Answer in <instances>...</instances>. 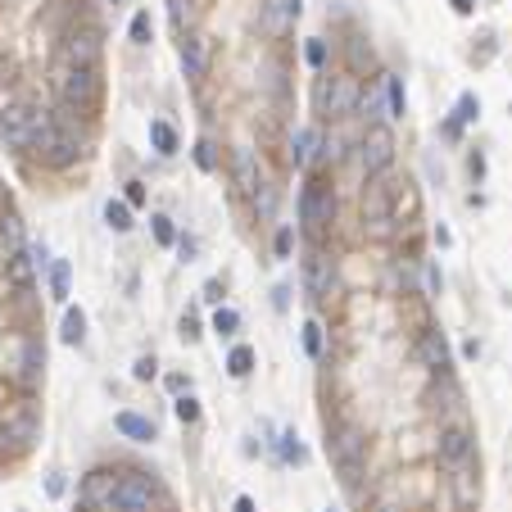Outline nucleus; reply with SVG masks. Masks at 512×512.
Listing matches in <instances>:
<instances>
[{"label":"nucleus","instance_id":"nucleus-16","mask_svg":"<svg viewBox=\"0 0 512 512\" xmlns=\"http://www.w3.org/2000/svg\"><path fill=\"white\" fill-rule=\"evenodd\" d=\"M113 427H118V436H127V440H137V444H150L154 440V422L141 417V413H118V417H113Z\"/></svg>","mask_w":512,"mask_h":512},{"label":"nucleus","instance_id":"nucleus-9","mask_svg":"<svg viewBox=\"0 0 512 512\" xmlns=\"http://www.w3.org/2000/svg\"><path fill=\"white\" fill-rule=\"evenodd\" d=\"M317 100H322V109L331 113V118H345V113H354V104H359V82H354V77L322 82L317 86Z\"/></svg>","mask_w":512,"mask_h":512},{"label":"nucleus","instance_id":"nucleus-2","mask_svg":"<svg viewBox=\"0 0 512 512\" xmlns=\"http://www.w3.org/2000/svg\"><path fill=\"white\" fill-rule=\"evenodd\" d=\"M55 86H60L64 104H73V109H95V100H100V69H73V64H60Z\"/></svg>","mask_w":512,"mask_h":512},{"label":"nucleus","instance_id":"nucleus-23","mask_svg":"<svg viewBox=\"0 0 512 512\" xmlns=\"http://www.w3.org/2000/svg\"><path fill=\"white\" fill-rule=\"evenodd\" d=\"M227 372L231 376H249L254 372V350H249V345H236V350L227 354Z\"/></svg>","mask_w":512,"mask_h":512},{"label":"nucleus","instance_id":"nucleus-7","mask_svg":"<svg viewBox=\"0 0 512 512\" xmlns=\"http://www.w3.org/2000/svg\"><path fill=\"white\" fill-rule=\"evenodd\" d=\"M326 449H331V458L340 462L345 476H359V462H363V449H367V440H363L359 427H340L331 440H326Z\"/></svg>","mask_w":512,"mask_h":512},{"label":"nucleus","instance_id":"nucleus-43","mask_svg":"<svg viewBox=\"0 0 512 512\" xmlns=\"http://www.w3.org/2000/svg\"><path fill=\"white\" fill-rule=\"evenodd\" d=\"M205 299H209V304H218V308H222V282H209V286H205Z\"/></svg>","mask_w":512,"mask_h":512},{"label":"nucleus","instance_id":"nucleus-29","mask_svg":"<svg viewBox=\"0 0 512 512\" xmlns=\"http://www.w3.org/2000/svg\"><path fill=\"white\" fill-rule=\"evenodd\" d=\"M214 331L218 335H236L240 331V313H236V308H218V313H214Z\"/></svg>","mask_w":512,"mask_h":512},{"label":"nucleus","instance_id":"nucleus-6","mask_svg":"<svg viewBox=\"0 0 512 512\" xmlns=\"http://www.w3.org/2000/svg\"><path fill=\"white\" fill-rule=\"evenodd\" d=\"M118 485H123V476H113V471H91L82 480V508L86 512H118Z\"/></svg>","mask_w":512,"mask_h":512},{"label":"nucleus","instance_id":"nucleus-8","mask_svg":"<svg viewBox=\"0 0 512 512\" xmlns=\"http://www.w3.org/2000/svg\"><path fill=\"white\" fill-rule=\"evenodd\" d=\"M304 291L317 299V304H326L335 291V263L322 254V249H313V254L304 258Z\"/></svg>","mask_w":512,"mask_h":512},{"label":"nucleus","instance_id":"nucleus-11","mask_svg":"<svg viewBox=\"0 0 512 512\" xmlns=\"http://www.w3.org/2000/svg\"><path fill=\"white\" fill-rule=\"evenodd\" d=\"M64 64H73V69H100V32H91V27L73 32L64 41Z\"/></svg>","mask_w":512,"mask_h":512},{"label":"nucleus","instance_id":"nucleus-44","mask_svg":"<svg viewBox=\"0 0 512 512\" xmlns=\"http://www.w3.org/2000/svg\"><path fill=\"white\" fill-rule=\"evenodd\" d=\"M168 390H172V394H181V390H191V381H186L181 372H172V376H168Z\"/></svg>","mask_w":512,"mask_h":512},{"label":"nucleus","instance_id":"nucleus-42","mask_svg":"<svg viewBox=\"0 0 512 512\" xmlns=\"http://www.w3.org/2000/svg\"><path fill=\"white\" fill-rule=\"evenodd\" d=\"M127 205H146V186L141 181H127Z\"/></svg>","mask_w":512,"mask_h":512},{"label":"nucleus","instance_id":"nucleus-31","mask_svg":"<svg viewBox=\"0 0 512 512\" xmlns=\"http://www.w3.org/2000/svg\"><path fill=\"white\" fill-rule=\"evenodd\" d=\"M168 9H172V23H177V27L195 23V0H168Z\"/></svg>","mask_w":512,"mask_h":512},{"label":"nucleus","instance_id":"nucleus-3","mask_svg":"<svg viewBox=\"0 0 512 512\" xmlns=\"http://www.w3.org/2000/svg\"><path fill=\"white\" fill-rule=\"evenodd\" d=\"M331 218H335V195L322 181H308L304 195H299V222H304V231L308 236H326Z\"/></svg>","mask_w":512,"mask_h":512},{"label":"nucleus","instance_id":"nucleus-35","mask_svg":"<svg viewBox=\"0 0 512 512\" xmlns=\"http://www.w3.org/2000/svg\"><path fill=\"white\" fill-rule=\"evenodd\" d=\"M480 118V100H476V95H462V100H458V123H476Z\"/></svg>","mask_w":512,"mask_h":512},{"label":"nucleus","instance_id":"nucleus-12","mask_svg":"<svg viewBox=\"0 0 512 512\" xmlns=\"http://www.w3.org/2000/svg\"><path fill=\"white\" fill-rule=\"evenodd\" d=\"M440 462H449V467H467V462H471L467 427H444L440 431Z\"/></svg>","mask_w":512,"mask_h":512},{"label":"nucleus","instance_id":"nucleus-19","mask_svg":"<svg viewBox=\"0 0 512 512\" xmlns=\"http://www.w3.org/2000/svg\"><path fill=\"white\" fill-rule=\"evenodd\" d=\"M41 367H46V354H41V345L36 340H23V350H18V376H23L27 385L41 376Z\"/></svg>","mask_w":512,"mask_h":512},{"label":"nucleus","instance_id":"nucleus-17","mask_svg":"<svg viewBox=\"0 0 512 512\" xmlns=\"http://www.w3.org/2000/svg\"><path fill=\"white\" fill-rule=\"evenodd\" d=\"M231 168H236V186L245 191V195H254V191H258V163H254V150H236V154H231Z\"/></svg>","mask_w":512,"mask_h":512},{"label":"nucleus","instance_id":"nucleus-15","mask_svg":"<svg viewBox=\"0 0 512 512\" xmlns=\"http://www.w3.org/2000/svg\"><path fill=\"white\" fill-rule=\"evenodd\" d=\"M417 354H422V363H427L431 372H444V367H449V345H444L440 331H422Z\"/></svg>","mask_w":512,"mask_h":512},{"label":"nucleus","instance_id":"nucleus-38","mask_svg":"<svg viewBox=\"0 0 512 512\" xmlns=\"http://www.w3.org/2000/svg\"><path fill=\"white\" fill-rule=\"evenodd\" d=\"M272 249H277V258H291V249H295V231L282 227V231H277V240H272Z\"/></svg>","mask_w":512,"mask_h":512},{"label":"nucleus","instance_id":"nucleus-32","mask_svg":"<svg viewBox=\"0 0 512 512\" xmlns=\"http://www.w3.org/2000/svg\"><path fill=\"white\" fill-rule=\"evenodd\" d=\"M304 354L308 359H322V326L317 322H304Z\"/></svg>","mask_w":512,"mask_h":512},{"label":"nucleus","instance_id":"nucleus-10","mask_svg":"<svg viewBox=\"0 0 512 512\" xmlns=\"http://www.w3.org/2000/svg\"><path fill=\"white\" fill-rule=\"evenodd\" d=\"M154 494H159L154 480L141 476V471H132V476H123V485H118V512H150Z\"/></svg>","mask_w":512,"mask_h":512},{"label":"nucleus","instance_id":"nucleus-37","mask_svg":"<svg viewBox=\"0 0 512 512\" xmlns=\"http://www.w3.org/2000/svg\"><path fill=\"white\" fill-rule=\"evenodd\" d=\"M172 413H177L181 422H195V417H200V403L191 399V394H177V403H172Z\"/></svg>","mask_w":512,"mask_h":512},{"label":"nucleus","instance_id":"nucleus-20","mask_svg":"<svg viewBox=\"0 0 512 512\" xmlns=\"http://www.w3.org/2000/svg\"><path fill=\"white\" fill-rule=\"evenodd\" d=\"M150 146L159 154H177V132H172V123H163V118L150 123Z\"/></svg>","mask_w":512,"mask_h":512},{"label":"nucleus","instance_id":"nucleus-27","mask_svg":"<svg viewBox=\"0 0 512 512\" xmlns=\"http://www.w3.org/2000/svg\"><path fill=\"white\" fill-rule=\"evenodd\" d=\"M127 32H132V41H137V46H150V41H154V23H150L146 9H141V14H132V27H127Z\"/></svg>","mask_w":512,"mask_h":512},{"label":"nucleus","instance_id":"nucleus-41","mask_svg":"<svg viewBox=\"0 0 512 512\" xmlns=\"http://www.w3.org/2000/svg\"><path fill=\"white\" fill-rule=\"evenodd\" d=\"M154 367H159L154 359H137V367H132V376H137V381H150V376H154Z\"/></svg>","mask_w":512,"mask_h":512},{"label":"nucleus","instance_id":"nucleus-14","mask_svg":"<svg viewBox=\"0 0 512 512\" xmlns=\"http://www.w3.org/2000/svg\"><path fill=\"white\" fill-rule=\"evenodd\" d=\"M322 146H326V141H322V132H317V127H299L295 141H291V163H295V168H308V163L322 154Z\"/></svg>","mask_w":512,"mask_h":512},{"label":"nucleus","instance_id":"nucleus-22","mask_svg":"<svg viewBox=\"0 0 512 512\" xmlns=\"http://www.w3.org/2000/svg\"><path fill=\"white\" fill-rule=\"evenodd\" d=\"M104 222H109L113 231H132V205L127 200H109V205H104Z\"/></svg>","mask_w":512,"mask_h":512},{"label":"nucleus","instance_id":"nucleus-47","mask_svg":"<svg viewBox=\"0 0 512 512\" xmlns=\"http://www.w3.org/2000/svg\"><path fill=\"white\" fill-rule=\"evenodd\" d=\"M109 5H123V0H109Z\"/></svg>","mask_w":512,"mask_h":512},{"label":"nucleus","instance_id":"nucleus-30","mask_svg":"<svg viewBox=\"0 0 512 512\" xmlns=\"http://www.w3.org/2000/svg\"><path fill=\"white\" fill-rule=\"evenodd\" d=\"M0 231H5V240H9V254H14V249H23V222H18V214H5Z\"/></svg>","mask_w":512,"mask_h":512},{"label":"nucleus","instance_id":"nucleus-5","mask_svg":"<svg viewBox=\"0 0 512 512\" xmlns=\"http://www.w3.org/2000/svg\"><path fill=\"white\" fill-rule=\"evenodd\" d=\"M390 159H394V137H390V127H385V123L367 127V137L359 141V163H363V172H367V177H381V172L390 168Z\"/></svg>","mask_w":512,"mask_h":512},{"label":"nucleus","instance_id":"nucleus-18","mask_svg":"<svg viewBox=\"0 0 512 512\" xmlns=\"http://www.w3.org/2000/svg\"><path fill=\"white\" fill-rule=\"evenodd\" d=\"M181 69H186V77H205V69H209V41L205 36H191L181 46Z\"/></svg>","mask_w":512,"mask_h":512},{"label":"nucleus","instance_id":"nucleus-39","mask_svg":"<svg viewBox=\"0 0 512 512\" xmlns=\"http://www.w3.org/2000/svg\"><path fill=\"white\" fill-rule=\"evenodd\" d=\"M304 60L313 64V69H322V64H326V41H308L304 46Z\"/></svg>","mask_w":512,"mask_h":512},{"label":"nucleus","instance_id":"nucleus-13","mask_svg":"<svg viewBox=\"0 0 512 512\" xmlns=\"http://www.w3.org/2000/svg\"><path fill=\"white\" fill-rule=\"evenodd\" d=\"M299 18V0H263V32L268 36H286Z\"/></svg>","mask_w":512,"mask_h":512},{"label":"nucleus","instance_id":"nucleus-34","mask_svg":"<svg viewBox=\"0 0 512 512\" xmlns=\"http://www.w3.org/2000/svg\"><path fill=\"white\" fill-rule=\"evenodd\" d=\"M195 163L205 172H214L218 168V154H214V141H195Z\"/></svg>","mask_w":512,"mask_h":512},{"label":"nucleus","instance_id":"nucleus-48","mask_svg":"<svg viewBox=\"0 0 512 512\" xmlns=\"http://www.w3.org/2000/svg\"><path fill=\"white\" fill-rule=\"evenodd\" d=\"M326 512H331V508H326Z\"/></svg>","mask_w":512,"mask_h":512},{"label":"nucleus","instance_id":"nucleus-25","mask_svg":"<svg viewBox=\"0 0 512 512\" xmlns=\"http://www.w3.org/2000/svg\"><path fill=\"white\" fill-rule=\"evenodd\" d=\"M50 295L55 299L69 295V258H55V263H50Z\"/></svg>","mask_w":512,"mask_h":512},{"label":"nucleus","instance_id":"nucleus-40","mask_svg":"<svg viewBox=\"0 0 512 512\" xmlns=\"http://www.w3.org/2000/svg\"><path fill=\"white\" fill-rule=\"evenodd\" d=\"M64 490H69L64 471H50V476H46V494H50V499H64Z\"/></svg>","mask_w":512,"mask_h":512},{"label":"nucleus","instance_id":"nucleus-21","mask_svg":"<svg viewBox=\"0 0 512 512\" xmlns=\"http://www.w3.org/2000/svg\"><path fill=\"white\" fill-rule=\"evenodd\" d=\"M64 345H82L86 340V313L82 308H69V313H64Z\"/></svg>","mask_w":512,"mask_h":512},{"label":"nucleus","instance_id":"nucleus-1","mask_svg":"<svg viewBox=\"0 0 512 512\" xmlns=\"http://www.w3.org/2000/svg\"><path fill=\"white\" fill-rule=\"evenodd\" d=\"M41 127H50V113L32 109V104H5L0 109V141L9 150H32Z\"/></svg>","mask_w":512,"mask_h":512},{"label":"nucleus","instance_id":"nucleus-46","mask_svg":"<svg viewBox=\"0 0 512 512\" xmlns=\"http://www.w3.org/2000/svg\"><path fill=\"white\" fill-rule=\"evenodd\" d=\"M453 9H458V14H471V9H476V0H453Z\"/></svg>","mask_w":512,"mask_h":512},{"label":"nucleus","instance_id":"nucleus-33","mask_svg":"<svg viewBox=\"0 0 512 512\" xmlns=\"http://www.w3.org/2000/svg\"><path fill=\"white\" fill-rule=\"evenodd\" d=\"M254 209L263 218H272V209H277V191L268 186V181H258V191H254Z\"/></svg>","mask_w":512,"mask_h":512},{"label":"nucleus","instance_id":"nucleus-45","mask_svg":"<svg viewBox=\"0 0 512 512\" xmlns=\"http://www.w3.org/2000/svg\"><path fill=\"white\" fill-rule=\"evenodd\" d=\"M236 512H254V499H249V494H240V499H236Z\"/></svg>","mask_w":512,"mask_h":512},{"label":"nucleus","instance_id":"nucleus-4","mask_svg":"<svg viewBox=\"0 0 512 512\" xmlns=\"http://www.w3.org/2000/svg\"><path fill=\"white\" fill-rule=\"evenodd\" d=\"M36 154H41L46 168H69V163H77V154H82V141L73 137V132H64L60 123L50 118V127H41V137H36Z\"/></svg>","mask_w":512,"mask_h":512},{"label":"nucleus","instance_id":"nucleus-26","mask_svg":"<svg viewBox=\"0 0 512 512\" xmlns=\"http://www.w3.org/2000/svg\"><path fill=\"white\" fill-rule=\"evenodd\" d=\"M150 231H154V240H159V245H177V227H172L168 214H154L150 218Z\"/></svg>","mask_w":512,"mask_h":512},{"label":"nucleus","instance_id":"nucleus-28","mask_svg":"<svg viewBox=\"0 0 512 512\" xmlns=\"http://www.w3.org/2000/svg\"><path fill=\"white\" fill-rule=\"evenodd\" d=\"M9 272H14L18 286L32 282V258H27V249H14V254H9Z\"/></svg>","mask_w":512,"mask_h":512},{"label":"nucleus","instance_id":"nucleus-36","mask_svg":"<svg viewBox=\"0 0 512 512\" xmlns=\"http://www.w3.org/2000/svg\"><path fill=\"white\" fill-rule=\"evenodd\" d=\"M282 458H286V462H299V458H304V444H299L295 431H286V436H282Z\"/></svg>","mask_w":512,"mask_h":512},{"label":"nucleus","instance_id":"nucleus-24","mask_svg":"<svg viewBox=\"0 0 512 512\" xmlns=\"http://www.w3.org/2000/svg\"><path fill=\"white\" fill-rule=\"evenodd\" d=\"M381 82H385V109H390V118H403V86H399V77L385 73Z\"/></svg>","mask_w":512,"mask_h":512}]
</instances>
